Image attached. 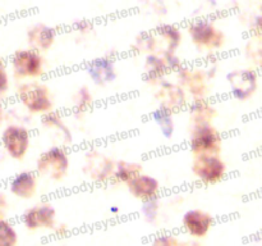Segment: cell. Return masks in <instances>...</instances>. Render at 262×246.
Listing matches in <instances>:
<instances>
[{
  "instance_id": "obj_1",
  "label": "cell",
  "mask_w": 262,
  "mask_h": 246,
  "mask_svg": "<svg viewBox=\"0 0 262 246\" xmlns=\"http://www.w3.org/2000/svg\"><path fill=\"white\" fill-rule=\"evenodd\" d=\"M23 107L32 114H46L53 110V100L48 87L40 82H26L17 90Z\"/></svg>"
},
{
  "instance_id": "obj_2",
  "label": "cell",
  "mask_w": 262,
  "mask_h": 246,
  "mask_svg": "<svg viewBox=\"0 0 262 246\" xmlns=\"http://www.w3.org/2000/svg\"><path fill=\"white\" fill-rule=\"evenodd\" d=\"M68 168V153L61 145L49 148L38 156L36 163V171L38 174L56 182L61 181L67 176Z\"/></svg>"
},
{
  "instance_id": "obj_3",
  "label": "cell",
  "mask_w": 262,
  "mask_h": 246,
  "mask_svg": "<svg viewBox=\"0 0 262 246\" xmlns=\"http://www.w3.org/2000/svg\"><path fill=\"white\" fill-rule=\"evenodd\" d=\"M189 149L193 156L219 155L222 151V136L214 125L194 126L191 132Z\"/></svg>"
},
{
  "instance_id": "obj_4",
  "label": "cell",
  "mask_w": 262,
  "mask_h": 246,
  "mask_svg": "<svg viewBox=\"0 0 262 246\" xmlns=\"http://www.w3.org/2000/svg\"><path fill=\"white\" fill-rule=\"evenodd\" d=\"M192 43L205 50L214 51L224 46L225 35L211 20L200 19L192 22L187 28Z\"/></svg>"
},
{
  "instance_id": "obj_5",
  "label": "cell",
  "mask_w": 262,
  "mask_h": 246,
  "mask_svg": "<svg viewBox=\"0 0 262 246\" xmlns=\"http://www.w3.org/2000/svg\"><path fill=\"white\" fill-rule=\"evenodd\" d=\"M115 163L112 158L96 149H91L84 154L83 173L96 183H106L113 182V176L115 171Z\"/></svg>"
},
{
  "instance_id": "obj_6",
  "label": "cell",
  "mask_w": 262,
  "mask_h": 246,
  "mask_svg": "<svg viewBox=\"0 0 262 246\" xmlns=\"http://www.w3.org/2000/svg\"><path fill=\"white\" fill-rule=\"evenodd\" d=\"M192 172L204 184H215L227 174V164L219 155H197L192 163Z\"/></svg>"
},
{
  "instance_id": "obj_7",
  "label": "cell",
  "mask_w": 262,
  "mask_h": 246,
  "mask_svg": "<svg viewBox=\"0 0 262 246\" xmlns=\"http://www.w3.org/2000/svg\"><path fill=\"white\" fill-rule=\"evenodd\" d=\"M12 68L17 78H37L43 74L45 61L40 51L30 48L15 51L12 58Z\"/></svg>"
},
{
  "instance_id": "obj_8",
  "label": "cell",
  "mask_w": 262,
  "mask_h": 246,
  "mask_svg": "<svg viewBox=\"0 0 262 246\" xmlns=\"http://www.w3.org/2000/svg\"><path fill=\"white\" fill-rule=\"evenodd\" d=\"M227 81L230 86V94L241 101L248 100L258 87L257 72L253 69H235L227 74Z\"/></svg>"
},
{
  "instance_id": "obj_9",
  "label": "cell",
  "mask_w": 262,
  "mask_h": 246,
  "mask_svg": "<svg viewBox=\"0 0 262 246\" xmlns=\"http://www.w3.org/2000/svg\"><path fill=\"white\" fill-rule=\"evenodd\" d=\"M2 142L7 153L13 159L20 160L25 158L30 148V132L23 126L9 125L3 131Z\"/></svg>"
},
{
  "instance_id": "obj_10",
  "label": "cell",
  "mask_w": 262,
  "mask_h": 246,
  "mask_svg": "<svg viewBox=\"0 0 262 246\" xmlns=\"http://www.w3.org/2000/svg\"><path fill=\"white\" fill-rule=\"evenodd\" d=\"M177 76H178L179 85L188 90L193 100L206 99L209 94V78L206 72L199 68H189L183 66L177 72Z\"/></svg>"
},
{
  "instance_id": "obj_11",
  "label": "cell",
  "mask_w": 262,
  "mask_h": 246,
  "mask_svg": "<svg viewBox=\"0 0 262 246\" xmlns=\"http://www.w3.org/2000/svg\"><path fill=\"white\" fill-rule=\"evenodd\" d=\"M55 209L50 202H41L23 213L22 222L28 230L53 228L55 225Z\"/></svg>"
},
{
  "instance_id": "obj_12",
  "label": "cell",
  "mask_w": 262,
  "mask_h": 246,
  "mask_svg": "<svg viewBox=\"0 0 262 246\" xmlns=\"http://www.w3.org/2000/svg\"><path fill=\"white\" fill-rule=\"evenodd\" d=\"M215 219L210 213L201 209H191L184 213L182 218V227L194 238H202L209 233L214 225Z\"/></svg>"
},
{
  "instance_id": "obj_13",
  "label": "cell",
  "mask_w": 262,
  "mask_h": 246,
  "mask_svg": "<svg viewBox=\"0 0 262 246\" xmlns=\"http://www.w3.org/2000/svg\"><path fill=\"white\" fill-rule=\"evenodd\" d=\"M156 99L160 105L169 108L173 112L182 109L187 104V95L184 87L163 79L159 82V90L156 91Z\"/></svg>"
},
{
  "instance_id": "obj_14",
  "label": "cell",
  "mask_w": 262,
  "mask_h": 246,
  "mask_svg": "<svg viewBox=\"0 0 262 246\" xmlns=\"http://www.w3.org/2000/svg\"><path fill=\"white\" fill-rule=\"evenodd\" d=\"M87 74L95 85L106 86L117 78V69L113 59L107 56H100L94 59L87 66Z\"/></svg>"
},
{
  "instance_id": "obj_15",
  "label": "cell",
  "mask_w": 262,
  "mask_h": 246,
  "mask_svg": "<svg viewBox=\"0 0 262 246\" xmlns=\"http://www.w3.org/2000/svg\"><path fill=\"white\" fill-rule=\"evenodd\" d=\"M127 187L130 195L141 201L158 199L159 191H160V183L158 179L150 174L143 173V172L138 174L136 178H133L129 183H127Z\"/></svg>"
},
{
  "instance_id": "obj_16",
  "label": "cell",
  "mask_w": 262,
  "mask_h": 246,
  "mask_svg": "<svg viewBox=\"0 0 262 246\" xmlns=\"http://www.w3.org/2000/svg\"><path fill=\"white\" fill-rule=\"evenodd\" d=\"M56 38L55 28L43 23H36L28 30L27 41L31 49L46 51L54 45Z\"/></svg>"
},
{
  "instance_id": "obj_17",
  "label": "cell",
  "mask_w": 262,
  "mask_h": 246,
  "mask_svg": "<svg viewBox=\"0 0 262 246\" xmlns=\"http://www.w3.org/2000/svg\"><path fill=\"white\" fill-rule=\"evenodd\" d=\"M155 36L159 43L163 44V51L160 54L165 53H176L178 46L182 43V31L171 23H163L155 28Z\"/></svg>"
},
{
  "instance_id": "obj_18",
  "label": "cell",
  "mask_w": 262,
  "mask_h": 246,
  "mask_svg": "<svg viewBox=\"0 0 262 246\" xmlns=\"http://www.w3.org/2000/svg\"><path fill=\"white\" fill-rule=\"evenodd\" d=\"M146 68V79L148 82L159 84L160 81L165 79L171 71L169 61L164 54H148L145 63Z\"/></svg>"
},
{
  "instance_id": "obj_19",
  "label": "cell",
  "mask_w": 262,
  "mask_h": 246,
  "mask_svg": "<svg viewBox=\"0 0 262 246\" xmlns=\"http://www.w3.org/2000/svg\"><path fill=\"white\" fill-rule=\"evenodd\" d=\"M9 190L13 195L20 199H31L37 190V179L35 173L30 171L18 173L10 182Z\"/></svg>"
},
{
  "instance_id": "obj_20",
  "label": "cell",
  "mask_w": 262,
  "mask_h": 246,
  "mask_svg": "<svg viewBox=\"0 0 262 246\" xmlns=\"http://www.w3.org/2000/svg\"><path fill=\"white\" fill-rule=\"evenodd\" d=\"M216 115L217 110L206 99L193 100L189 107V118L193 127L200 125H212Z\"/></svg>"
},
{
  "instance_id": "obj_21",
  "label": "cell",
  "mask_w": 262,
  "mask_h": 246,
  "mask_svg": "<svg viewBox=\"0 0 262 246\" xmlns=\"http://www.w3.org/2000/svg\"><path fill=\"white\" fill-rule=\"evenodd\" d=\"M42 126L48 128L49 131H55V137L60 141L61 144L67 145V144L72 142V132L63 120V118L55 112H49L42 115Z\"/></svg>"
},
{
  "instance_id": "obj_22",
  "label": "cell",
  "mask_w": 262,
  "mask_h": 246,
  "mask_svg": "<svg viewBox=\"0 0 262 246\" xmlns=\"http://www.w3.org/2000/svg\"><path fill=\"white\" fill-rule=\"evenodd\" d=\"M174 113L171 109L169 108L160 107L158 109H155L152 112V120L158 125V127L160 128L161 133H163L164 137L170 138L173 137L174 131H176V122H174Z\"/></svg>"
},
{
  "instance_id": "obj_23",
  "label": "cell",
  "mask_w": 262,
  "mask_h": 246,
  "mask_svg": "<svg viewBox=\"0 0 262 246\" xmlns=\"http://www.w3.org/2000/svg\"><path fill=\"white\" fill-rule=\"evenodd\" d=\"M143 172L142 164L135 163V161L122 160L118 161L115 166L113 182H119V183H129L133 178Z\"/></svg>"
},
{
  "instance_id": "obj_24",
  "label": "cell",
  "mask_w": 262,
  "mask_h": 246,
  "mask_svg": "<svg viewBox=\"0 0 262 246\" xmlns=\"http://www.w3.org/2000/svg\"><path fill=\"white\" fill-rule=\"evenodd\" d=\"M94 97H92L91 91L89 87L82 86L77 90L73 96V112L76 115H83L89 112L90 108L92 107Z\"/></svg>"
},
{
  "instance_id": "obj_25",
  "label": "cell",
  "mask_w": 262,
  "mask_h": 246,
  "mask_svg": "<svg viewBox=\"0 0 262 246\" xmlns=\"http://www.w3.org/2000/svg\"><path fill=\"white\" fill-rule=\"evenodd\" d=\"M18 235L12 223L0 218V246H15Z\"/></svg>"
},
{
  "instance_id": "obj_26",
  "label": "cell",
  "mask_w": 262,
  "mask_h": 246,
  "mask_svg": "<svg viewBox=\"0 0 262 246\" xmlns=\"http://www.w3.org/2000/svg\"><path fill=\"white\" fill-rule=\"evenodd\" d=\"M135 48L141 53H150L158 51V40L155 32H143L136 38Z\"/></svg>"
},
{
  "instance_id": "obj_27",
  "label": "cell",
  "mask_w": 262,
  "mask_h": 246,
  "mask_svg": "<svg viewBox=\"0 0 262 246\" xmlns=\"http://www.w3.org/2000/svg\"><path fill=\"white\" fill-rule=\"evenodd\" d=\"M142 213H143V217H145L148 222H154V220L158 218V213H159L158 199H151V200H147V201H143Z\"/></svg>"
},
{
  "instance_id": "obj_28",
  "label": "cell",
  "mask_w": 262,
  "mask_h": 246,
  "mask_svg": "<svg viewBox=\"0 0 262 246\" xmlns=\"http://www.w3.org/2000/svg\"><path fill=\"white\" fill-rule=\"evenodd\" d=\"M181 242L173 235H161L152 241L151 246H179Z\"/></svg>"
},
{
  "instance_id": "obj_29",
  "label": "cell",
  "mask_w": 262,
  "mask_h": 246,
  "mask_svg": "<svg viewBox=\"0 0 262 246\" xmlns=\"http://www.w3.org/2000/svg\"><path fill=\"white\" fill-rule=\"evenodd\" d=\"M9 87V78H8L7 69L3 60H0V95L4 94Z\"/></svg>"
},
{
  "instance_id": "obj_30",
  "label": "cell",
  "mask_w": 262,
  "mask_h": 246,
  "mask_svg": "<svg viewBox=\"0 0 262 246\" xmlns=\"http://www.w3.org/2000/svg\"><path fill=\"white\" fill-rule=\"evenodd\" d=\"M73 30L79 33H87L92 30V23H90L89 20L84 19L76 20V22L73 23Z\"/></svg>"
},
{
  "instance_id": "obj_31",
  "label": "cell",
  "mask_w": 262,
  "mask_h": 246,
  "mask_svg": "<svg viewBox=\"0 0 262 246\" xmlns=\"http://www.w3.org/2000/svg\"><path fill=\"white\" fill-rule=\"evenodd\" d=\"M252 33L255 37L262 38V14L257 15L252 22Z\"/></svg>"
},
{
  "instance_id": "obj_32",
  "label": "cell",
  "mask_w": 262,
  "mask_h": 246,
  "mask_svg": "<svg viewBox=\"0 0 262 246\" xmlns=\"http://www.w3.org/2000/svg\"><path fill=\"white\" fill-rule=\"evenodd\" d=\"M7 207H8L7 197H5L4 194H2V192H0V218H2L3 215H4Z\"/></svg>"
},
{
  "instance_id": "obj_33",
  "label": "cell",
  "mask_w": 262,
  "mask_h": 246,
  "mask_svg": "<svg viewBox=\"0 0 262 246\" xmlns=\"http://www.w3.org/2000/svg\"><path fill=\"white\" fill-rule=\"evenodd\" d=\"M179 246H200V243L194 242V241H184V242H181Z\"/></svg>"
},
{
  "instance_id": "obj_34",
  "label": "cell",
  "mask_w": 262,
  "mask_h": 246,
  "mask_svg": "<svg viewBox=\"0 0 262 246\" xmlns=\"http://www.w3.org/2000/svg\"><path fill=\"white\" fill-rule=\"evenodd\" d=\"M258 66H260V68L262 71V50L258 53Z\"/></svg>"
},
{
  "instance_id": "obj_35",
  "label": "cell",
  "mask_w": 262,
  "mask_h": 246,
  "mask_svg": "<svg viewBox=\"0 0 262 246\" xmlns=\"http://www.w3.org/2000/svg\"><path fill=\"white\" fill-rule=\"evenodd\" d=\"M110 212H112V213H117L118 212V208H115V207L110 208Z\"/></svg>"
},
{
  "instance_id": "obj_36",
  "label": "cell",
  "mask_w": 262,
  "mask_h": 246,
  "mask_svg": "<svg viewBox=\"0 0 262 246\" xmlns=\"http://www.w3.org/2000/svg\"><path fill=\"white\" fill-rule=\"evenodd\" d=\"M260 10H261V14H262V5H261V8H260Z\"/></svg>"
}]
</instances>
